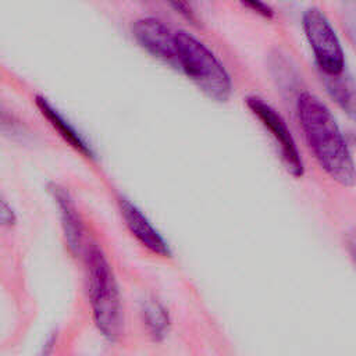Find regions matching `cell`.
Instances as JSON below:
<instances>
[{
  "instance_id": "5b68a950",
  "label": "cell",
  "mask_w": 356,
  "mask_h": 356,
  "mask_svg": "<svg viewBox=\"0 0 356 356\" xmlns=\"http://www.w3.org/2000/svg\"><path fill=\"white\" fill-rule=\"evenodd\" d=\"M245 102L252 114L261 122V125L270 132L274 142L277 143L280 157L286 171L295 178L302 177L305 172L303 160L282 115L260 96H248Z\"/></svg>"
},
{
  "instance_id": "7c38bea8",
  "label": "cell",
  "mask_w": 356,
  "mask_h": 356,
  "mask_svg": "<svg viewBox=\"0 0 356 356\" xmlns=\"http://www.w3.org/2000/svg\"><path fill=\"white\" fill-rule=\"evenodd\" d=\"M343 28L356 49V3H345Z\"/></svg>"
},
{
  "instance_id": "6da1fadb",
  "label": "cell",
  "mask_w": 356,
  "mask_h": 356,
  "mask_svg": "<svg viewBox=\"0 0 356 356\" xmlns=\"http://www.w3.org/2000/svg\"><path fill=\"white\" fill-rule=\"evenodd\" d=\"M296 115L306 143L318 165L342 186L356 184V164L330 108L313 93L296 99Z\"/></svg>"
},
{
  "instance_id": "ba28073f",
  "label": "cell",
  "mask_w": 356,
  "mask_h": 356,
  "mask_svg": "<svg viewBox=\"0 0 356 356\" xmlns=\"http://www.w3.org/2000/svg\"><path fill=\"white\" fill-rule=\"evenodd\" d=\"M49 192L57 204L61 220V228L68 250L74 256L82 254L83 248L86 245L83 243V222L72 196L64 186L56 182L49 184Z\"/></svg>"
},
{
  "instance_id": "e0dca14e",
  "label": "cell",
  "mask_w": 356,
  "mask_h": 356,
  "mask_svg": "<svg viewBox=\"0 0 356 356\" xmlns=\"http://www.w3.org/2000/svg\"><path fill=\"white\" fill-rule=\"evenodd\" d=\"M56 343V338L51 335L47 341H46V343H44V346H43V349H42V353L39 355V356H49L50 353H51V350H53V345Z\"/></svg>"
},
{
  "instance_id": "9c48e42d",
  "label": "cell",
  "mask_w": 356,
  "mask_h": 356,
  "mask_svg": "<svg viewBox=\"0 0 356 356\" xmlns=\"http://www.w3.org/2000/svg\"><path fill=\"white\" fill-rule=\"evenodd\" d=\"M36 107L39 108L40 114L49 121V124L53 127L54 131L58 132V135L75 150L82 153L85 157H93L95 153L92 147L88 145V142L82 138V135L74 128V125L65 120V117L43 96L38 95L35 97Z\"/></svg>"
},
{
  "instance_id": "52a82bcc",
  "label": "cell",
  "mask_w": 356,
  "mask_h": 356,
  "mask_svg": "<svg viewBox=\"0 0 356 356\" xmlns=\"http://www.w3.org/2000/svg\"><path fill=\"white\" fill-rule=\"evenodd\" d=\"M118 207L128 231L143 248H146L153 254L161 257L171 256V250L165 239L152 225L147 217L136 207V204H134L129 199L121 196L118 199Z\"/></svg>"
},
{
  "instance_id": "4fadbf2b",
  "label": "cell",
  "mask_w": 356,
  "mask_h": 356,
  "mask_svg": "<svg viewBox=\"0 0 356 356\" xmlns=\"http://www.w3.org/2000/svg\"><path fill=\"white\" fill-rule=\"evenodd\" d=\"M242 6L250 8L252 11H254V13H257V14L266 17V18H273V15H274V10L268 4L263 3V1H257V0L242 1Z\"/></svg>"
},
{
  "instance_id": "30bf717a",
  "label": "cell",
  "mask_w": 356,
  "mask_h": 356,
  "mask_svg": "<svg viewBox=\"0 0 356 356\" xmlns=\"http://www.w3.org/2000/svg\"><path fill=\"white\" fill-rule=\"evenodd\" d=\"M140 317L154 341H161L167 335L171 320L167 309L154 298H146L140 306Z\"/></svg>"
},
{
  "instance_id": "8992f818",
  "label": "cell",
  "mask_w": 356,
  "mask_h": 356,
  "mask_svg": "<svg viewBox=\"0 0 356 356\" xmlns=\"http://www.w3.org/2000/svg\"><path fill=\"white\" fill-rule=\"evenodd\" d=\"M136 42L154 57L178 67L175 32L154 17H142L132 24Z\"/></svg>"
},
{
  "instance_id": "2e32d148",
  "label": "cell",
  "mask_w": 356,
  "mask_h": 356,
  "mask_svg": "<svg viewBox=\"0 0 356 356\" xmlns=\"http://www.w3.org/2000/svg\"><path fill=\"white\" fill-rule=\"evenodd\" d=\"M171 6L177 10V13L179 11L181 14H185L186 18L193 19V13H192V10H191V7H189L188 3H184V1H174V3H171Z\"/></svg>"
},
{
  "instance_id": "8fae6325",
  "label": "cell",
  "mask_w": 356,
  "mask_h": 356,
  "mask_svg": "<svg viewBox=\"0 0 356 356\" xmlns=\"http://www.w3.org/2000/svg\"><path fill=\"white\" fill-rule=\"evenodd\" d=\"M324 85L337 104L353 120H356V82L348 75L324 76Z\"/></svg>"
},
{
  "instance_id": "9a60e30c",
  "label": "cell",
  "mask_w": 356,
  "mask_h": 356,
  "mask_svg": "<svg viewBox=\"0 0 356 356\" xmlns=\"http://www.w3.org/2000/svg\"><path fill=\"white\" fill-rule=\"evenodd\" d=\"M345 242H346V249L350 254V259L353 260V263L356 266V229H352L346 234Z\"/></svg>"
},
{
  "instance_id": "3957f363",
  "label": "cell",
  "mask_w": 356,
  "mask_h": 356,
  "mask_svg": "<svg viewBox=\"0 0 356 356\" xmlns=\"http://www.w3.org/2000/svg\"><path fill=\"white\" fill-rule=\"evenodd\" d=\"M178 67L210 99L228 100L232 83L229 74L214 53L186 31L175 32Z\"/></svg>"
},
{
  "instance_id": "5bb4252c",
  "label": "cell",
  "mask_w": 356,
  "mask_h": 356,
  "mask_svg": "<svg viewBox=\"0 0 356 356\" xmlns=\"http://www.w3.org/2000/svg\"><path fill=\"white\" fill-rule=\"evenodd\" d=\"M0 220H1V224H3V225H7V227L14 225V224H15V221H17L15 213H14V210L11 209V206L7 203V200H6V199H1Z\"/></svg>"
},
{
  "instance_id": "7a4b0ae2",
  "label": "cell",
  "mask_w": 356,
  "mask_h": 356,
  "mask_svg": "<svg viewBox=\"0 0 356 356\" xmlns=\"http://www.w3.org/2000/svg\"><path fill=\"white\" fill-rule=\"evenodd\" d=\"M82 257L95 325L104 338L115 341L121 334L122 312L113 270L104 252L95 242L85 245Z\"/></svg>"
},
{
  "instance_id": "277c9868",
  "label": "cell",
  "mask_w": 356,
  "mask_h": 356,
  "mask_svg": "<svg viewBox=\"0 0 356 356\" xmlns=\"http://www.w3.org/2000/svg\"><path fill=\"white\" fill-rule=\"evenodd\" d=\"M302 26L323 75L337 76L343 74V50L324 13L317 7L306 8L302 15Z\"/></svg>"
}]
</instances>
